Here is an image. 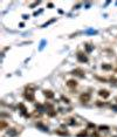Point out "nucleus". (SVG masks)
Returning a JSON list of instances; mask_svg holds the SVG:
<instances>
[{
	"label": "nucleus",
	"instance_id": "nucleus-1",
	"mask_svg": "<svg viewBox=\"0 0 117 137\" xmlns=\"http://www.w3.org/2000/svg\"><path fill=\"white\" fill-rule=\"evenodd\" d=\"M24 96H25L26 100L31 101V102H34V101H35V96H34V93H33L32 90H26L25 94H24Z\"/></svg>",
	"mask_w": 117,
	"mask_h": 137
},
{
	"label": "nucleus",
	"instance_id": "nucleus-2",
	"mask_svg": "<svg viewBox=\"0 0 117 137\" xmlns=\"http://www.w3.org/2000/svg\"><path fill=\"white\" fill-rule=\"evenodd\" d=\"M90 94L89 93H83V94H81L80 95V101L82 102V103H87V102H89L90 101Z\"/></svg>",
	"mask_w": 117,
	"mask_h": 137
},
{
	"label": "nucleus",
	"instance_id": "nucleus-3",
	"mask_svg": "<svg viewBox=\"0 0 117 137\" xmlns=\"http://www.w3.org/2000/svg\"><path fill=\"white\" fill-rule=\"evenodd\" d=\"M77 60L80 61V62H87L88 61V58L85 56V54H83L82 52H77Z\"/></svg>",
	"mask_w": 117,
	"mask_h": 137
},
{
	"label": "nucleus",
	"instance_id": "nucleus-4",
	"mask_svg": "<svg viewBox=\"0 0 117 137\" xmlns=\"http://www.w3.org/2000/svg\"><path fill=\"white\" fill-rule=\"evenodd\" d=\"M73 75H76V76H80V77H84V72L82 70V69H80V68H76V69H74L72 72Z\"/></svg>",
	"mask_w": 117,
	"mask_h": 137
},
{
	"label": "nucleus",
	"instance_id": "nucleus-5",
	"mask_svg": "<svg viewBox=\"0 0 117 137\" xmlns=\"http://www.w3.org/2000/svg\"><path fill=\"white\" fill-rule=\"evenodd\" d=\"M98 95L103 98H108L109 96H110V93H109L108 90H105V89H101V90L98 91Z\"/></svg>",
	"mask_w": 117,
	"mask_h": 137
},
{
	"label": "nucleus",
	"instance_id": "nucleus-6",
	"mask_svg": "<svg viewBox=\"0 0 117 137\" xmlns=\"http://www.w3.org/2000/svg\"><path fill=\"white\" fill-rule=\"evenodd\" d=\"M67 87H69V88H76L77 87V82L75 80H68L67 81Z\"/></svg>",
	"mask_w": 117,
	"mask_h": 137
},
{
	"label": "nucleus",
	"instance_id": "nucleus-7",
	"mask_svg": "<svg viewBox=\"0 0 117 137\" xmlns=\"http://www.w3.org/2000/svg\"><path fill=\"white\" fill-rule=\"evenodd\" d=\"M43 93H45V96H46L47 98H54V93H53V91H50V90H45Z\"/></svg>",
	"mask_w": 117,
	"mask_h": 137
},
{
	"label": "nucleus",
	"instance_id": "nucleus-8",
	"mask_svg": "<svg viewBox=\"0 0 117 137\" xmlns=\"http://www.w3.org/2000/svg\"><path fill=\"white\" fill-rule=\"evenodd\" d=\"M19 108L21 109V112H22V115H25V116H27V112H26V108H25V105L22 104V103H20L19 104Z\"/></svg>",
	"mask_w": 117,
	"mask_h": 137
},
{
	"label": "nucleus",
	"instance_id": "nucleus-9",
	"mask_svg": "<svg viewBox=\"0 0 117 137\" xmlns=\"http://www.w3.org/2000/svg\"><path fill=\"white\" fill-rule=\"evenodd\" d=\"M102 69H104V70H110V69H112V66L108 65V63H103L102 65Z\"/></svg>",
	"mask_w": 117,
	"mask_h": 137
},
{
	"label": "nucleus",
	"instance_id": "nucleus-10",
	"mask_svg": "<svg viewBox=\"0 0 117 137\" xmlns=\"http://www.w3.org/2000/svg\"><path fill=\"white\" fill-rule=\"evenodd\" d=\"M56 134H58V135H62V136H68V132H67V131H60V130H58V131H56Z\"/></svg>",
	"mask_w": 117,
	"mask_h": 137
},
{
	"label": "nucleus",
	"instance_id": "nucleus-11",
	"mask_svg": "<svg viewBox=\"0 0 117 137\" xmlns=\"http://www.w3.org/2000/svg\"><path fill=\"white\" fill-rule=\"evenodd\" d=\"M6 127H7L6 122H5V121H1V124H0V129L2 130V129H4V128H6Z\"/></svg>",
	"mask_w": 117,
	"mask_h": 137
},
{
	"label": "nucleus",
	"instance_id": "nucleus-12",
	"mask_svg": "<svg viewBox=\"0 0 117 137\" xmlns=\"http://www.w3.org/2000/svg\"><path fill=\"white\" fill-rule=\"evenodd\" d=\"M77 136H78V137H87V136H88V135H87V132H85V131H83V132H81V134H78Z\"/></svg>",
	"mask_w": 117,
	"mask_h": 137
},
{
	"label": "nucleus",
	"instance_id": "nucleus-13",
	"mask_svg": "<svg viewBox=\"0 0 117 137\" xmlns=\"http://www.w3.org/2000/svg\"><path fill=\"white\" fill-rule=\"evenodd\" d=\"M103 129H104V130H108V129H109V127H105V125L103 127V125H101V127H100V130H103Z\"/></svg>",
	"mask_w": 117,
	"mask_h": 137
},
{
	"label": "nucleus",
	"instance_id": "nucleus-14",
	"mask_svg": "<svg viewBox=\"0 0 117 137\" xmlns=\"http://www.w3.org/2000/svg\"><path fill=\"white\" fill-rule=\"evenodd\" d=\"M85 47H87V51H88V52H91V51H92V47H90V45H85Z\"/></svg>",
	"mask_w": 117,
	"mask_h": 137
},
{
	"label": "nucleus",
	"instance_id": "nucleus-15",
	"mask_svg": "<svg viewBox=\"0 0 117 137\" xmlns=\"http://www.w3.org/2000/svg\"><path fill=\"white\" fill-rule=\"evenodd\" d=\"M62 100L65 101L66 103H69V98H67V97H65V96H62Z\"/></svg>",
	"mask_w": 117,
	"mask_h": 137
},
{
	"label": "nucleus",
	"instance_id": "nucleus-16",
	"mask_svg": "<svg viewBox=\"0 0 117 137\" xmlns=\"http://www.w3.org/2000/svg\"><path fill=\"white\" fill-rule=\"evenodd\" d=\"M116 101H117V98H116Z\"/></svg>",
	"mask_w": 117,
	"mask_h": 137
}]
</instances>
